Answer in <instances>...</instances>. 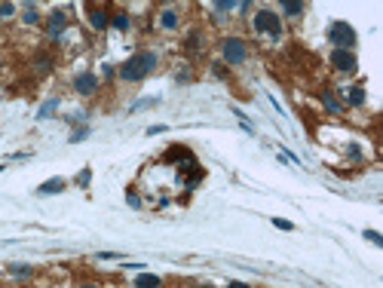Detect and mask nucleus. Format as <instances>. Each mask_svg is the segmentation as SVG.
I'll list each match as a JSON object with an SVG mask.
<instances>
[{"instance_id":"nucleus-25","label":"nucleus","mask_w":383,"mask_h":288,"mask_svg":"<svg viewBox=\"0 0 383 288\" xmlns=\"http://www.w3.org/2000/svg\"><path fill=\"white\" fill-rule=\"evenodd\" d=\"M227 288H249V285H245V282H230Z\"/></svg>"},{"instance_id":"nucleus-3","label":"nucleus","mask_w":383,"mask_h":288,"mask_svg":"<svg viewBox=\"0 0 383 288\" xmlns=\"http://www.w3.org/2000/svg\"><path fill=\"white\" fill-rule=\"evenodd\" d=\"M328 37H331V43H337V49H350L356 43V31L347 21H334L331 31H328Z\"/></svg>"},{"instance_id":"nucleus-11","label":"nucleus","mask_w":383,"mask_h":288,"mask_svg":"<svg viewBox=\"0 0 383 288\" xmlns=\"http://www.w3.org/2000/svg\"><path fill=\"white\" fill-rule=\"evenodd\" d=\"M347 98H350V104H362V101H365V92H362L359 86H353V89H347Z\"/></svg>"},{"instance_id":"nucleus-9","label":"nucleus","mask_w":383,"mask_h":288,"mask_svg":"<svg viewBox=\"0 0 383 288\" xmlns=\"http://www.w3.org/2000/svg\"><path fill=\"white\" fill-rule=\"evenodd\" d=\"M135 288H160V276H153V273H141V276L135 279Z\"/></svg>"},{"instance_id":"nucleus-13","label":"nucleus","mask_w":383,"mask_h":288,"mask_svg":"<svg viewBox=\"0 0 383 288\" xmlns=\"http://www.w3.org/2000/svg\"><path fill=\"white\" fill-rule=\"evenodd\" d=\"M55 107H58V98H52V101H46V104H43V107L37 110V117H40V120H46V117H49V114H52Z\"/></svg>"},{"instance_id":"nucleus-1","label":"nucleus","mask_w":383,"mask_h":288,"mask_svg":"<svg viewBox=\"0 0 383 288\" xmlns=\"http://www.w3.org/2000/svg\"><path fill=\"white\" fill-rule=\"evenodd\" d=\"M153 68H156V55H153V52H138V55H132V58L120 68V77H123V80H141V77H147Z\"/></svg>"},{"instance_id":"nucleus-8","label":"nucleus","mask_w":383,"mask_h":288,"mask_svg":"<svg viewBox=\"0 0 383 288\" xmlns=\"http://www.w3.org/2000/svg\"><path fill=\"white\" fill-rule=\"evenodd\" d=\"M61 31H64V15H61V12H52V15H49V34L58 37Z\"/></svg>"},{"instance_id":"nucleus-14","label":"nucleus","mask_w":383,"mask_h":288,"mask_svg":"<svg viewBox=\"0 0 383 288\" xmlns=\"http://www.w3.org/2000/svg\"><path fill=\"white\" fill-rule=\"evenodd\" d=\"M89 181H92V172H89V169H83V172L77 175V184H80V187H86Z\"/></svg>"},{"instance_id":"nucleus-16","label":"nucleus","mask_w":383,"mask_h":288,"mask_svg":"<svg viewBox=\"0 0 383 288\" xmlns=\"http://www.w3.org/2000/svg\"><path fill=\"white\" fill-rule=\"evenodd\" d=\"M282 9H285L288 15H298V12H304V6H301V3H285Z\"/></svg>"},{"instance_id":"nucleus-12","label":"nucleus","mask_w":383,"mask_h":288,"mask_svg":"<svg viewBox=\"0 0 383 288\" xmlns=\"http://www.w3.org/2000/svg\"><path fill=\"white\" fill-rule=\"evenodd\" d=\"M160 21H163V28H175V25H178V15H175L172 9H166V12L160 15Z\"/></svg>"},{"instance_id":"nucleus-19","label":"nucleus","mask_w":383,"mask_h":288,"mask_svg":"<svg viewBox=\"0 0 383 288\" xmlns=\"http://www.w3.org/2000/svg\"><path fill=\"white\" fill-rule=\"evenodd\" d=\"M325 107H328V110H334V114L341 110V104H337V101H334V98H331L328 92H325Z\"/></svg>"},{"instance_id":"nucleus-21","label":"nucleus","mask_w":383,"mask_h":288,"mask_svg":"<svg viewBox=\"0 0 383 288\" xmlns=\"http://www.w3.org/2000/svg\"><path fill=\"white\" fill-rule=\"evenodd\" d=\"M150 104H156V101H153V98H144V101H135L132 110H141V107H150Z\"/></svg>"},{"instance_id":"nucleus-15","label":"nucleus","mask_w":383,"mask_h":288,"mask_svg":"<svg viewBox=\"0 0 383 288\" xmlns=\"http://www.w3.org/2000/svg\"><path fill=\"white\" fill-rule=\"evenodd\" d=\"M9 273H12V276H31L34 270H31V267H15V264H12V267H9Z\"/></svg>"},{"instance_id":"nucleus-23","label":"nucleus","mask_w":383,"mask_h":288,"mask_svg":"<svg viewBox=\"0 0 383 288\" xmlns=\"http://www.w3.org/2000/svg\"><path fill=\"white\" fill-rule=\"evenodd\" d=\"M86 135H89V129H77V132H74V135H71V141H83V138H86Z\"/></svg>"},{"instance_id":"nucleus-26","label":"nucleus","mask_w":383,"mask_h":288,"mask_svg":"<svg viewBox=\"0 0 383 288\" xmlns=\"http://www.w3.org/2000/svg\"><path fill=\"white\" fill-rule=\"evenodd\" d=\"M83 288H98V285H83Z\"/></svg>"},{"instance_id":"nucleus-7","label":"nucleus","mask_w":383,"mask_h":288,"mask_svg":"<svg viewBox=\"0 0 383 288\" xmlns=\"http://www.w3.org/2000/svg\"><path fill=\"white\" fill-rule=\"evenodd\" d=\"M58 190H64V181H61V178H49V181H43V184L37 187V193H46V196H49V193H58Z\"/></svg>"},{"instance_id":"nucleus-20","label":"nucleus","mask_w":383,"mask_h":288,"mask_svg":"<svg viewBox=\"0 0 383 288\" xmlns=\"http://www.w3.org/2000/svg\"><path fill=\"white\" fill-rule=\"evenodd\" d=\"M365 239H371V242H374V246H383L380 233H374V230H365Z\"/></svg>"},{"instance_id":"nucleus-6","label":"nucleus","mask_w":383,"mask_h":288,"mask_svg":"<svg viewBox=\"0 0 383 288\" xmlns=\"http://www.w3.org/2000/svg\"><path fill=\"white\" fill-rule=\"evenodd\" d=\"M95 86H98V80H95L92 74H80V77L74 80V89H77L80 95H89V92H95Z\"/></svg>"},{"instance_id":"nucleus-17","label":"nucleus","mask_w":383,"mask_h":288,"mask_svg":"<svg viewBox=\"0 0 383 288\" xmlns=\"http://www.w3.org/2000/svg\"><path fill=\"white\" fill-rule=\"evenodd\" d=\"M25 21H28V25H34V21H37V9H34V6H28V9H25Z\"/></svg>"},{"instance_id":"nucleus-4","label":"nucleus","mask_w":383,"mask_h":288,"mask_svg":"<svg viewBox=\"0 0 383 288\" xmlns=\"http://www.w3.org/2000/svg\"><path fill=\"white\" fill-rule=\"evenodd\" d=\"M224 58L230 61V64H239V61H245V43L242 40H236V37H230V40H224Z\"/></svg>"},{"instance_id":"nucleus-24","label":"nucleus","mask_w":383,"mask_h":288,"mask_svg":"<svg viewBox=\"0 0 383 288\" xmlns=\"http://www.w3.org/2000/svg\"><path fill=\"white\" fill-rule=\"evenodd\" d=\"M273 227H279V230H291V224L282 221V218H273Z\"/></svg>"},{"instance_id":"nucleus-18","label":"nucleus","mask_w":383,"mask_h":288,"mask_svg":"<svg viewBox=\"0 0 383 288\" xmlns=\"http://www.w3.org/2000/svg\"><path fill=\"white\" fill-rule=\"evenodd\" d=\"M114 25H117L120 31H126V28H129V18H126V15H114Z\"/></svg>"},{"instance_id":"nucleus-22","label":"nucleus","mask_w":383,"mask_h":288,"mask_svg":"<svg viewBox=\"0 0 383 288\" xmlns=\"http://www.w3.org/2000/svg\"><path fill=\"white\" fill-rule=\"evenodd\" d=\"M12 12H15L12 3H0V15H12Z\"/></svg>"},{"instance_id":"nucleus-2","label":"nucleus","mask_w":383,"mask_h":288,"mask_svg":"<svg viewBox=\"0 0 383 288\" xmlns=\"http://www.w3.org/2000/svg\"><path fill=\"white\" fill-rule=\"evenodd\" d=\"M255 31H258V34H270L273 40H279V37H282V21H279V15H273L270 9H261V12L255 15Z\"/></svg>"},{"instance_id":"nucleus-10","label":"nucleus","mask_w":383,"mask_h":288,"mask_svg":"<svg viewBox=\"0 0 383 288\" xmlns=\"http://www.w3.org/2000/svg\"><path fill=\"white\" fill-rule=\"evenodd\" d=\"M89 18H92V28H98V31H101V28H107V15H104L101 9H92V12H89Z\"/></svg>"},{"instance_id":"nucleus-5","label":"nucleus","mask_w":383,"mask_h":288,"mask_svg":"<svg viewBox=\"0 0 383 288\" xmlns=\"http://www.w3.org/2000/svg\"><path fill=\"white\" fill-rule=\"evenodd\" d=\"M331 64H334L337 71H353V68H356V55H353L350 49H334V52H331Z\"/></svg>"}]
</instances>
